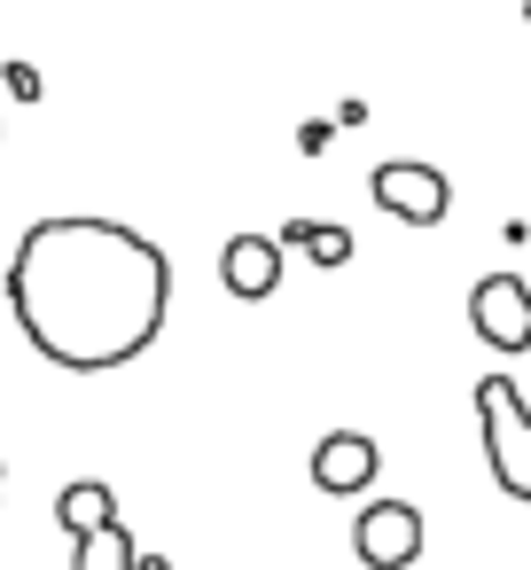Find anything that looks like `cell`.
<instances>
[{"mask_svg":"<svg viewBox=\"0 0 531 570\" xmlns=\"http://www.w3.org/2000/svg\"><path fill=\"white\" fill-rule=\"evenodd\" d=\"M9 313L48 367L110 375L165 336L173 258L126 219H95V212L32 219L9 258Z\"/></svg>","mask_w":531,"mask_h":570,"instance_id":"obj_1","label":"cell"},{"mask_svg":"<svg viewBox=\"0 0 531 570\" xmlns=\"http://www.w3.org/2000/svg\"><path fill=\"white\" fill-rule=\"evenodd\" d=\"M305 250H313V266H344V258H352V235H344V227H313Z\"/></svg>","mask_w":531,"mask_h":570,"instance_id":"obj_10","label":"cell"},{"mask_svg":"<svg viewBox=\"0 0 531 570\" xmlns=\"http://www.w3.org/2000/svg\"><path fill=\"white\" fill-rule=\"evenodd\" d=\"M102 515H118V492H110L102 476H79V484L56 492V523H63V531H87V523H102Z\"/></svg>","mask_w":531,"mask_h":570,"instance_id":"obj_9","label":"cell"},{"mask_svg":"<svg viewBox=\"0 0 531 570\" xmlns=\"http://www.w3.org/2000/svg\"><path fill=\"white\" fill-rule=\"evenodd\" d=\"M219 289L243 297V305H266L282 289V243L274 235H227L219 250Z\"/></svg>","mask_w":531,"mask_h":570,"instance_id":"obj_7","label":"cell"},{"mask_svg":"<svg viewBox=\"0 0 531 570\" xmlns=\"http://www.w3.org/2000/svg\"><path fill=\"white\" fill-rule=\"evenodd\" d=\"M469 328H476V344H492V352H531V282L515 274V266H500V274H484L476 289H469Z\"/></svg>","mask_w":531,"mask_h":570,"instance_id":"obj_4","label":"cell"},{"mask_svg":"<svg viewBox=\"0 0 531 570\" xmlns=\"http://www.w3.org/2000/svg\"><path fill=\"white\" fill-rule=\"evenodd\" d=\"M71 570H173V562H149V554L134 547V531H126L118 515H102V523L71 531Z\"/></svg>","mask_w":531,"mask_h":570,"instance_id":"obj_8","label":"cell"},{"mask_svg":"<svg viewBox=\"0 0 531 570\" xmlns=\"http://www.w3.org/2000/svg\"><path fill=\"white\" fill-rule=\"evenodd\" d=\"M352 554L367 570H414L422 562V508L414 500H367L352 515Z\"/></svg>","mask_w":531,"mask_h":570,"instance_id":"obj_5","label":"cell"},{"mask_svg":"<svg viewBox=\"0 0 531 570\" xmlns=\"http://www.w3.org/2000/svg\"><path fill=\"white\" fill-rule=\"evenodd\" d=\"M328 134H336V126H321V118H313V126L297 134V149H305V157H321V149H328Z\"/></svg>","mask_w":531,"mask_h":570,"instance_id":"obj_12","label":"cell"},{"mask_svg":"<svg viewBox=\"0 0 531 570\" xmlns=\"http://www.w3.org/2000/svg\"><path fill=\"white\" fill-rule=\"evenodd\" d=\"M0 476H9V469H0Z\"/></svg>","mask_w":531,"mask_h":570,"instance_id":"obj_13","label":"cell"},{"mask_svg":"<svg viewBox=\"0 0 531 570\" xmlns=\"http://www.w3.org/2000/svg\"><path fill=\"white\" fill-rule=\"evenodd\" d=\"M367 196H375L391 219H406V227H445V212H453V180H445L437 165H414V157L375 165V173H367Z\"/></svg>","mask_w":531,"mask_h":570,"instance_id":"obj_3","label":"cell"},{"mask_svg":"<svg viewBox=\"0 0 531 570\" xmlns=\"http://www.w3.org/2000/svg\"><path fill=\"white\" fill-rule=\"evenodd\" d=\"M9 87H17L24 102H40V71H32V63H9Z\"/></svg>","mask_w":531,"mask_h":570,"instance_id":"obj_11","label":"cell"},{"mask_svg":"<svg viewBox=\"0 0 531 570\" xmlns=\"http://www.w3.org/2000/svg\"><path fill=\"white\" fill-rule=\"evenodd\" d=\"M375 469H383V445H375L367 430H328V438L313 445V484H321L328 500L367 492V484H375Z\"/></svg>","mask_w":531,"mask_h":570,"instance_id":"obj_6","label":"cell"},{"mask_svg":"<svg viewBox=\"0 0 531 570\" xmlns=\"http://www.w3.org/2000/svg\"><path fill=\"white\" fill-rule=\"evenodd\" d=\"M476 445L492 484L531 508V399L515 391V375H476Z\"/></svg>","mask_w":531,"mask_h":570,"instance_id":"obj_2","label":"cell"}]
</instances>
